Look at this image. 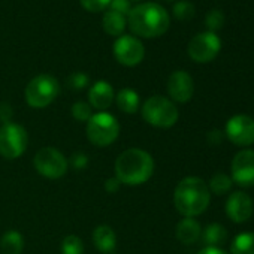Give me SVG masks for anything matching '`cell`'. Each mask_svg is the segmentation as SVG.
Masks as SVG:
<instances>
[{
  "label": "cell",
  "mask_w": 254,
  "mask_h": 254,
  "mask_svg": "<svg viewBox=\"0 0 254 254\" xmlns=\"http://www.w3.org/2000/svg\"><path fill=\"white\" fill-rule=\"evenodd\" d=\"M154 174V159L141 148H129L123 151L115 162V178L120 184L141 186Z\"/></svg>",
  "instance_id": "6da1fadb"
},
{
  "label": "cell",
  "mask_w": 254,
  "mask_h": 254,
  "mask_svg": "<svg viewBox=\"0 0 254 254\" xmlns=\"http://www.w3.org/2000/svg\"><path fill=\"white\" fill-rule=\"evenodd\" d=\"M127 24L130 30L141 38H157L166 33L171 20L166 9L157 3H141L127 15Z\"/></svg>",
  "instance_id": "7a4b0ae2"
},
{
  "label": "cell",
  "mask_w": 254,
  "mask_h": 254,
  "mask_svg": "<svg viewBox=\"0 0 254 254\" xmlns=\"http://www.w3.org/2000/svg\"><path fill=\"white\" fill-rule=\"evenodd\" d=\"M211 200L208 184L197 177H187L181 180L174 191V203L177 211L184 217H196L202 214Z\"/></svg>",
  "instance_id": "3957f363"
},
{
  "label": "cell",
  "mask_w": 254,
  "mask_h": 254,
  "mask_svg": "<svg viewBox=\"0 0 254 254\" xmlns=\"http://www.w3.org/2000/svg\"><path fill=\"white\" fill-rule=\"evenodd\" d=\"M144 120L159 129H169L178 121V108L172 100L163 96H151L142 105Z\"/></svg>",
  "instance_id": "277c9868"
},
{
  "label": "cell",
  "mask_w": 254,
  "mask_h": 254,
  "mask_svg": "<svg viewBox=\"0 0 254 254\" xmlns=\"http://www.w3.org/2000/svg\"><path fill=\"white\" fill-rule=\"evenodd\" d=\"M120 135V123L112 114L97 112L87 121V138L96 147H108Z\"/></svg>",
  "instance_id": "5b68a950"
},
{
  "label": "cell",
  "mask_w": 254,
  "mask_h": 254,
  "mask_svg": "<svg viewBox=\"0 0 254 254\" xmlns=\"http://www.w3.org/2000/svg\"><path fill=\"white\" fill-rule=\"evenodd\" d=\"M59 91H60L59 81L53 75L41 73L27 84L24 96H26V102L29 103V106L42 109L56 100V97L59 96Z\"/></svg>",
  "instance_id": "8992f818"
},
{
  "label": "cell",
  "mask_w": 254,
  "mask_h": 254,
  "mask_svg": "<svg viewBox=\"0 0 254 254\" xmlns=\"http://www.w3.org/2000/svg\"><path fill=\"white\" fill-rule=\"evenodd\" d=\"M29 136L23 126L17 123H5L0 127V154L8 160L23 156L27 148Z\"/></svg>",
  "instance_id": "52a82bcc"
},
{
  "label": "cell",
  "mask_w": 254,
  "mask_h": 254,
  "mask_svg": "<svg viewBox=\"0 0 254 254\" xmlns=\"http://www.w3.org/2000/svg\"><path fill=\"white\" fill-rule=\"evenodd\" d=\"M33 166L42 177L48 180H59L67 172L69 162L59 150L53 147H44L36 153Z\"/></svg>",
  "instance_id": "ba28073f"
},
{
  "label": "cell",
  "mask_w": 254,
  "mask_h": 254,
  "mask_svg": "<svg viewBox=\"0 0 254 254\" xmlns=\"http://www.w3.org/2000/svg\"><path fill=\"white\" fill-rule=\"evenodd\" d=\"M221 50V39L214 32H202L196 35L187 47L189 56L197 63H208L214 60Z\"/></svg>",
  "instance_id": "9c48e42d"
},
{
  "label": "cell",
  "mask_w": 254,
  "mask_h": 254,
  "mask_svg": "<svg viewBox=\"0 0 254 254\" xmlns=\"http://www.w3.org/2000/svg\"><path fill=\"white\" fill-rule=\"evenodd\" d=\"M114 56L118 63L127 67H133L144 60L145 48L142 42L130 35H121L114 44Z\"/></svg>",
  "instance_id": "30bf717a"
},
{
  "label": "cell",
  "mask_w": 254,
  "mask_h": 254,
  "mask_svg": "<svg viewBox=\"0 0 254 254\" xmlns=\"http://www.w3.org/2000/svg\"><path fill=\"white\" fill-rule=\"evenodd\" d=\"M226 136L238 147L254 144V120L248 115H233L226 123Z\"/></svg>",
  "instance_id": "8fae6325"
},
{
  "label": "cell",
  "mask_w": 254,
  "mask_h": 254,
  "mask_svg": "<svg viewBox=\"0 0 254 254\" xmlns=\"http://www.w3.org/2000/svg\"><path fill=\"white\" fill-rule=\"evenodd\" d=\"M232 181L241 187H253L254 186V151L242 150L239 151L230 165Z\"/></svg>",
  "instance_id": "7c38bea8"
},
{
  "label": "cell",
  "mask_w": 254,
  "mask_h": 254,
  "mask_svg": "<svg viewBox=\"0 0 254 254\" xmlns=\"http://www.w3.org/2000/svg\"><path fill=\"white\" fill-rule=\"evenodd\" d=\"M168 93L174 102L186 103L193 97L194 82L190 73L184 70H175L168 79Z\"/></svg>",
  "instance_id": "4fadbf2b"
},
{
  "label": "cell",
  "mask_w": 254,
  "mask_h": 254,
  "mask_svg": "<svg viewBox=\"0 0 254 254\" xmlns=\"http://www.w3.org/2000/svg\"><path fill=\"white\" fill-rule=\"evenodd\" d=\"M226 214L233 223H244L253 214V200L244 191H235L226 202Z\"/></svg>",
  "instance_id": "5bb4252c"
},
{
  "label": "cell",
  "mask_w": 254,
  "mask_h": 254,
  "mask_svg": "<svg viewBox=\"0 0 254 254\" xmlns=\"http://www.w3.org/2000/svg\"><path fill=\"white\" fill-rule=\"evenodd\" d=\"M114 99H115L114 88L106 81H97L88 90V102L91 108H96L100 111L108 109L111 103L114 102Z\"/></svg>",
  "instance_id": "9a60e30c"
},
{
  "label": "cell",
  "mask_w": 254,
  "mask_h": 254,
  "mask_svg": "<svg viewBox=\"0 0 254 254\" xmlns=\"http://www.w3.org/2000/svg\"><path fill=\"white\" fill-rule=\"evenodd\" d=\"M200 233H202L200 224L194 218H190V217L183 218L177 224V230H175L177 239L181 244H186V245L194 244L200 238Z\"/></svg>",
  "instance_id": "2e32d148"
},
{
  "label": "cell",
  "mask_w": 254,
  "mask_h": 254,
  "mask_svg": "<svg viewBox=\"0 0 254 254\" xmlns=\"http://www.w3.org/2000/svg\"><path fill=\"white\" fill-rule=\"evenodd\" d=\"M93 242H94V247L103 253V254H109L115 250L117 247V236H115V232L106 226V224H102V226H97L93 232Z\"/></svg>",
  "instance_id": "e0dca14e"
},
{
  "label": "cell",
  "mask_w": 254,
  "mask_h": 254,
  "mask_svg": "<svg viewBox=\"0 0 254 254\" xmlns=\"http://www.w3.org/2000/svg\"><path fill=\"white\" fill-rule=\"evenodd\" d=\"M115 102L118 109L126 114H135L139 109V94L132 88H123L117 93Z\"/></svg>",
  "instance_id": "ac0fdd59"
},
{
  "label": "cell",
  "mask_w": 254,
  "mask_h": 254,
  "mask_svg": "<svg viewBox=\"0 0 254 254\" xmlns=\"http://www.w3.org/2000/svg\"><path fill=\"white\" fill-rule=\"evenodd\" d=\"M3 254H21L24 248V238L17 230H8L0 239Z\"/></svg>",
  "instance_id": "d6986e66"
},
{
  "label": "cell",
  "mask_w": 254,
  "mask_h": 254,
  "mask_svg": "<svg viewBox=\"0 0 254 254\" xmlns=\"http://www.w3.org/2000/svg\"><path fill=\"white\" fill-rule=\"evenodd\" d=\"M202 239H203V244L206 247H217L224 244V241L227 239V230L218 224V223H212V224H208L205 227V230L200 233Z\"/></svg>",
  "instance_id": "ffe728a7"
},
{
  "label": "cell",
  "mask_w": 254,
  "mask_h": 254,
  "mask_svg": "<svg viewBox=\"0 0 254 254\" xmlns=\"http://www.w3.org/2000/svg\"><path fill=\"white\" fill-rule=\"evenodd\" d=\"M126 17L114 11H108L103 17V30L111 36H121L126 29Z\"/></svg>",
  "instance_id": "44dd1931"
},
{
  "label": "cell",
  "mask_w": 254,
  "mask_h": 254,
  "mask_svg": "<svg viewBox=\"0 0 254 254\" xmlns=\"http://www.w3.org/2000/svg\"><path fill=\"white\" fill-rule=\"evenodd\" d=\"M232 254H254V233H241L238 235L232 245Z\"/></svg>",
  "instance_id": "7402d4cb"
},
{
  "label": "cell",
  "mask_w": 254,
  "mask_h": 254,
  "mask_svg": "<svg viewBox=\"0 0 254 254\" xmlns=\"http://www.w3.org/2000/svg\"><path fill=\"white\" fill-rule=\"evenodd\" d=\"M232 183H233V181H232L230 177H227L226 174L218 172V174H215V175L211 178L208 189H209V191H212L214 194L221 196V194H226V193L230 191Z\"/></svg>",
  "instance_id": "603a6c76"
},
{
  "label": "cell",
  "mask_w": 254,
  "mask_h": 254,
  "mask_svg": "<svg viewBox=\"0 0 254 254\" xmlns=\"http://www.w3.org/2000/svg\"><path fill=\"white\" fill-rule=\"evenodd\" d=\"M62 254H84V244L76 235H67L62 241Z\"/></svg>",
  "instance_id": "cb8c5ba5"
},
{
  "label": "cell",
  "mask_w": 254,
  "mask_h": 254,
  "mask_svg": "<svg viewBox=\"0 0 254 254\" xmlns=\"http://www.w3.org/2000/svg\"><path fill=\"white\" fill-rule=\"evenodd\" d=\"M174 17L180 21H189L194 17L196 11H194V5L187 2V0H181V2L174 5Z\"/></svg>",
  "instance_id": "d4e9b609"
},
{
  "label": "cell",
  "mask_w": 254,
  "mask_h": 254,
  "mask_svg": "<svg viewBox=\"0 0 254 254\" xmlns=\"http://www.w3.org/2000/svg\"><path fill=\"white\" fill-rule=\"evenodd\" d=\"M72 115H73V118L76 121L87 123L93 117V108L90 106V103L76 102V103L72 105Z\"/></svg>",
  "instance_id": "484cf974"
},
{
  "label": "cell",
  "mask_w": 254,
  "mask_h": 254,
  "mask_svg": "<svg viewBox=\"0 0 254 254\" xmlns=\"http://www.w3.org/2000/svg\"><path fill=\"white\" fill-rule=\"evenodd\" d=\"M205 24H206L209 32H215V30L221 29L224 24V14L218 9L209 11L206 14V18H205Z\"/></svg>",
  "instance_id": "4316f807"
},
{
  "label": "cell",
  "mask_w": 254,
  "mask_h": 254,
  "mask_svg": "<svg viewBox=\"0 0 254 254\" xmlns=\"http://www.w3.org/2000/svg\"><path fill=\"white\" fill-rule=\"evenodd\" d=\"M90 84V78L87 73L82 72H75L67 78V87L70 90H84Z\"/></svg>",
  "instance_id": "83f0119b"
},
{
  "label": "cell",
  "mask_w": 254,
  "mask_h": 254,
  "mask_svg": "<svg viewBox=\"0 0 254 254\" xmlns=\"http://www.w3.org/2000/svg\"><path fill=\"white\" fill-rule=\"evenodd\" d=\"M79 2L84 9H87L90 12H100L109 6L111 0H79Z\"/></svg>",
  "instance_id": "f1b7e54d"
},
{
  "label": "cell",
  "mask_w": 254,
  "mask_h": 254,
  "mask_svg": "<svg viewBox=\"0 0 254 254\" xmlns=\"http://www.w3.org/2000/svg\"><path fill=\"white\" fill-rule=\"evenodd\" d=\"M109 11H114V12L126 17V15H129V12L132 11V6H130L129 0H111Z\"/></svg>",
  "instance_id": "f546056e"
},
{
  "label": "cell",
  "mask_w": 254,
  "mask_h": 254,
  "mask_svg": "<svg viewBox=\"0 0 254 254\" xmlns=\"http://www.w3.org/2000/svg\"><path fill=\"white\" fill-rule=\"evenodd\" d=\"M70 165H72L73 169L82 171V169L87 168V165H88V156L84 154V153H75V154H72V157H70Z\"/></svg>",
  "instance_id": "4dcf8cb0"
},
{
  "label": "cell",
  "mask_w": 254,
  "mask_h": 254,
  "mask_svg": "<svg viewBox=\"0 0 254 254\" xmlns=\"http://www.w3.org/2000/svg\"><path fill=\"white\" fill-rule=\"evenodd\" d=\"M12 115H14V111H12L9 103H6V102L0 103V121H2L3 124L5 123H11Z\"/></svg>",
  "instance_id": "1f68e13d"
},
{
  "label": "cell",
  "mask_w": 254,
  "mask_h": 254,
  "mask_svg": "<svg viewBox=\"0 0 254 254\" xmlns=\"http://www.w3.org/2000/svg\"><path fill=\"white\" fill-rule=\"evenodd\" d=\"M120 181L114 177V178H108L106 181H105V190L108 191V193H117L118 191V189H120Z\"/></svg>",
  "instance_id": "d6a6232c"
},
{
  "label": "cell",
  "mask_w": 254,
  "mask_h": 254,
  "mask_svg": "<svg viewBox=\"0 0 254 254\" xmlns=\"http://www.w3.org/2000/svg\"><path fill=\"white\" fill-rule=\"evenodd\" d=\"M197 254H227L226 251H223L221 248L217 247H205L202 251H199Z\"/></svg>",
  "instance_id": "836d02e7"
},
{
  "label": "cell",
  "mask_w": 254,
  "mask_h": 254,
  "mask_svg": "<svg viewBox=\"0 0 254 254\" xmlns=\"http://www.w3.org/2000/svg\"><path fill=\"white\" fill-rule=\"evenodd\" d=\"M135 2H139V0H135Z\"/></svg>",
  "instance_id": "e575fe53"
}]
</instances>
